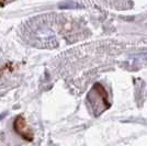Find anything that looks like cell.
Here are the masks:
<instances>
[{
    "label": "cell",
    "mask_w": 147,
    "mask_h": 146,
    "mask_svg": "<svg viewBox=\"0 0 147 146\" xmlns=\"http://www.w3.org/2000/svg\"><path fill=\"white\" fill-rule=\"evenodd\" d=\"M13 130L18 134L21 139H23L26 142H32L33 141V133L31 128L28 125V122L23 116H18L14 121H13Z\"/></svg>",
    "instance_id": "6da1fadb"
},
{
    "label": "cell",
    "mask_w": 147,
    "mask_h": 146,
    "mask_svg": "<svg viewBox=\"0 0 147 146\" xmlns=\"http://www.w3.org/2000/svg\"><path fill=\"white\" fill-rule=\"evenodd\" d=\"M7 2H8V0H0V7L3 8L7 5Z\"/></svg>",
    "instance_id": "7a4b0ae2"
},
{
    "label": "cell",
    "mask_w": 147,
    "mask_h": 146,
    "mask_svg": "<svg viewBox=\"0 0 147 146\" xmlns=\"http://www.w3.org/2000/svg\"><path fill=\"white\" fill-rule=\"evenodd\" d=\"M7 114H8V113H7V112H5V113H1V114H0V120H2V119H3V118H6V116H7Z\"/></svg>",
    "instance_id": "3957f363"
}]
</instances>
